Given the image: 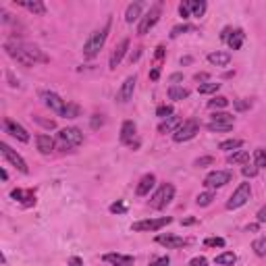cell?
Returning <instances> with one entry per match:
<instances>
[{
	"mask_svg": "<svg viewBox=\"0 0 266 266\" xmlns=\"http://www.w3.org/2000/svg\"><path fill=\"white\" fill-rule=\"evenodd\" d=\"M4 50L13 60H17L23 67H34V65H38V62H42L44 65V62L50 60L36 44H27V42L9 40V42H4Z\"/></svg>",
	"mask_w": 266,
	"mask_h": 266,
	"instance_id": "cell-1",
	"label": "cell"
},
{
	"mask_svg": "<svg viewBox=\"0 0 266 266\" xmlns=\"http://www.w3.org/2000/svg\"><path fill=\"white\" fill-rule=\"evenodd\" d=\"M111 17L106 19V23L100 29H96V31H92V36L88 38V42L83 44V58H88V60H92V58H96L98 54H100V50L104 48V44H106V38H108V31H111Z\"/></svg>",
	"mask_w": 266,
	"mask_h": 266,
	"instance_id": "cell-2",
	"label": "cell"
},
{
	"mask_svg": "<svg viewBox=\"0 0 266 266\" xmlns=\"http://www.w3.org/2000/svg\"><path fill=\"white\" fill-rule=\"evenodd\" d=\"M40 100L44 102V106H48L54 114L58 116H65L67 119V111H69V102L62 100L57 92H50V90H42L40 92Z\"/></svg>",
	"mask_w": 266,
	"mask_h": 266,
	"instance_id": "cell-3",
	"label": "cell"
},
{
	"mask_svg": "<svg viewBox=\"0 0 266 266\" xmlns=\"http://www.w3.org/2000/svg\"><path fill=\"white\" fill-rule=\"evenodd\" d=\"M57 142H58L60 150H71V148H77L83 144V133L77 127H65L58 131Z\"/></svg>",
	"mask_w": 266,
	"mask_h": 266,
	"instance_id": "cell-4",
	"label": "cell"
},
{
	"mask_svg": "<svg viewBox=\"0 0 266 266\" xmlns=\"http://www.w3.org/2000/svg\"><path fill=\"white\" fill-rule=\"evenodd\" d=\"M173 198H175V185L173 183H162L150 198V206L154 210H162L173 202Z\"/></svg>",
	"mask_w": 266,
	"mask_h": 266,
	"instance_id": "cell-5",
	"label": "cell"
},
{
	"mask_svg": "<svg viewBox=\"0 0 266 266\" xmlns=\"http://www.w3.org/2000/svg\"><path fill=\"white\" fill-rule=\"evenodd\" d=\"M173 223L171 216H160V218H146V221H137L131 225V231L135 233H150V231H160L162 227Z\"/></svg>",
	"mask_w": 266,
	"mask_h": 266,
	"instance_id": "cell-6",
	"label": "cell"
},
{
	"mask_svg": "<svg viewBox=\"0 0 266 266\" xmlns=\"http://www.w3.org/2000/svg\"><path fill=\"white\" fill-rule=\"evenodd\" d=\"M160 13H162V4H160V2L152 4L150 9H148V13L144 15L142 19H139L137 34H139V36H146L148 31H150V29L156 25V23H158V19H160Z\"/></svg>",
	"mask_w": 266,
	"mask_h": 266,
	"instance_id": "cell-7",
	"label": "cell"
},
{
	"mask_svg": "<svg viewBox=\"0 0 266 266\" xmlns=\"http://www.w3.org/2000/svg\"><path fill=\"white\" fill-rule=\"evenodd\" d=\"M200 131V123L195 121V119H187V121H183L179 127L175 129V133H173V139L177 144H183V142H190V139H193L195 137V133Z\"/></svg>",
	"mask_w": 266,
	"mask_h": 266,
	"instance_id": "cell-8",
	"label": "cell"
},
{
	"mask_svg": "<svg viewBox=\"0 0 266 266\" xmlns=\"http://www.w3.org/2000/svg\"><path fill=\"white\" fill-rule=\"evenodd\" d=\"M249 195H252V187H249V183H239V187L233 191L229 202H227V210H237L241 206H246Z\"/></svg>",
	"mask_w": 266,
	"mask_h": 266,
	"instance_id": "cell-9",
	"label": "cell"
},
{
	"mask_svg": "<svg viewBox=\"0 0 266 266\" xmlns=\"http://www.w3.org/2000/svg\"><path fill=\"white\" fill-rule=\"evenodd\" d=\"M233 179V173L231 171H212V173H208L206 179H204V187L206 190H218V187H223L227 183H231Z\"/></svg>",
	"mask_w": 266,
	"mask_h": 266,
	"instance_id": "cell-10",
	"label": "cell"
},
{
	"mask_svg": "<svg viewBox=\"0 0 266 266\" xmlns=\"http://www.w3.org/2000/svg\"><path fill=\"white\" fill-rule=\"evenodd\" d=\"M0 152H2L4 160H6V162H11L13 167L19 171V173H23V175H27V173H29V169H27V162L23 160L21 156H19L17 152H15V150H13V148H11L9 144H4V142L0 144Z\"/></svg>",
	"mask_w": 266,
	"mask_h": 266,
	"instance_id": "cell-11",
	"label": "cell"
},
{
	"mask_svg": "<svg viewBox=\"0 0 266 266\" xmlns=\"http://www.w3.org/2000/svg\"><path fill=\"white\" fill-rule=\"evenodd\" d=\"M135 83H137V77H135V75H129L127 79L123 81V85L119 88V92H116V102L127 104L129 100L133 98V92H135Z\"/></svg>",
	"mask_w": 266,
	"mask_h": 266,
	"instance_id": "cell-12",
	"label": "cell"
},
{
	"mask_svg": "<svg viewBox=\"0 0 266 266\" xmlns=\"http://www.w3.org/2000/svg\"><path fill=\"white\" fill-rule=\"evenodd\" d=\"M127 50H129V40H127V38H123V40L114 46V50H113V54H111V60H108V67H111V69L119 67L121 60H123V57L127 54Z\"/></svg>",
	"mask_w": 266,
	"mask_h": 266,
	"instance_id": "cell-13",
	"label": "cell"
},
{
	"mask_svg": "<svg viewBox=\"0 0 266 266\" xmlns=\"http://www.w3.org/2000/svg\"><path fill=\"white\" fill-rule=\"evenodd\" d=\"M4 131L9 133V135L17 137L19 142H29V133L25 131V127H21V125L15 123L13 119H4Z\"/></svg>",
	"mask_w": 266,
	"mask_h": 266,
	"instance_id": "cell-14",
	"label": "cell"
},
{
	"mask_svg": "<svg viewBox=\"0 0 266 266\" xmlns=\"http://www.w3.org/2000/svg\"><path fill=\"white\" fill-rule=\"evenodd\" d=\"M11 198L13 200H17L21 206H25V208H29V206H34L36 204V191L34 190H13L11 191Z\"/></svg>",
	"mask_w": 266,
	"mask_h": 266,
	"instance_id": "cell-15",
	"label": "cell"
},
{
	"mask_svg": "<svg viewBox=\"0 0 266 266\" xmlns=\"http://www.w3.org/2000/svg\"><path fill=\"white\" fill-rule=\"evenodd\" d=\"M160 246H164L167 249H179V247H185L187 246V239L179 237V235H158L156 237Z\"/></svg>",
	"mask_w": 266,
	"mask_h": 266,
	"instance_id": "cell-16",
	"label": "cell"
},
{
	"mask_svg": "<svg viewBox=\"0 0 266 266\" xmlns=\"http://www.w3.org/2000/svg\"><path fill=\"white\" fill-rule=\"evenodd\" d=\"M102 260L113 264V266H133V256H127V254H104Z\"/></svg>",
	"mask_w": 266,
	"mask_h": 266,
	"instance_id": "cell-17",
	"label": "cell"
},
{
	"mask_svg": "<svg viewBox=\"0 0 266 266\" xmlns=\"http://www.w3.org/2000/svg\"><path fill=\"white\" fill-rule=\"evenodd\" d=\"M154 185H156V177H154L152 173H148V175H144L142 179H139V183H137V187H135V193H137V195H148Z\"/></svg>",
	"mask_w": 266,
	"mask_h": 266,
	"instance_id": "cell-18",
	"label": "cell"
},
{
	"mask_svg": "<svg viewBox=\"0 0 266 266\" xmlns=\"http://www.w3.org/2000/svg\"><path fill=\"white\" fill-rule=\"evenodd\" d=\"M142 11H144V2H131L127 6V11H125V21L127 23H133V21H137V19H142Z\"/></svg>",
	"mask_w": 266,
	"mask_h": 266,
	"instance_id": "cell-19",
	"label": "cell"
},
{
	"mask_svg": "<svg viewBox=\"0 0 266 266\" xmlns=\"http://www.w3.org/2000/svg\"><path fill=\"white\" fill-rule=\"evenodd\" d=\"M135 123L133 121H125L121 125V144H133V137H135Z\"/></svg>",
	"mask_w": 266,
	"mask_h": 266,
	"instance_id": "cell-20",
	"label": "cell"
},
{
	"mask_svg": "<svg viewBox=\"0 0 266 266\" xmlns=\"http://www.w3.org/2000/svg\"><path fill=\"white\" fill-rule=\"evenodd\" d=\"M181 123H183V121L179 119L177 114H171L169 119H162V123L158 125V131H160V133H175V129H177Z\"/></svg>",
	"mask_w": 266,
	"mask_h": 266,
	"instance_id": "cell-21",
	"label": "cell"
},
{
	"mask_svg": "<svg viewBox=\"0 0 266 266\" xmlns=\"http://www.w3.org/2000/svg\"><path fill=\"white\" fill-rule=\"evenodd\" d=\"M208 62H210V65H216V67H227L231 62V54L229 52H221V50L210 52L208 54Z\"/></svg>",
	"mask_w": 266,
	"mask_h": 266,
	"instance_id": "cell-22",
	"label": "cell"
},
{
	"mask_svg": "<svg viewBox=\"0 0 266 266\" xmlns=\"http://www.w3.org/2000/svg\"><path fill=\"white\" fill-rule=\"evenodd\" d=\"M36 144H38V150H40V154H50L54 150V139L50 135H38L36 137Z\"/></svg>",
	"mask_w": 266,
	"mask_h": 266,
	"instance_id": "cell-23",
	"label": "cell"
},
{
	"mask_svg": "<svg viewBox=\"0 0 266 266\" xmlns=\"http://www.w3.org/2000/svg\"><path fill=\"white\" fill-rule=\"evenodd\" d=\"M244 40H246L244 31H241V29H233L231 36H229V40H227V44H229L231 50H239L241 46H244Z\"/></svg>",
	"mask_w": 266,
	"mask_h": 266,
	"instance_id": "cell-24",
	"label": "cell"
},
{
	"mask_svg": "<svg viewBox=\"0 0 266 266\" xmlns=\"http://www.w3.org/2000/svg\"><path fill=\"white\" fill-rule=\"evenodd\" d=\"M190 4V11H191V17H204V13L208 9V4L204 0H187Z\"/></svg>",
	"mask_w": 266,
	"mask_h": 266,
	"instance_id": "cell-25",
	"label": "cell"
},
{
	"mask_svg": "<svg viewBox=\"0 0 266 266\" xmlns=\"http://www.w3.org/2000/svg\"><path fill=\"white\" fill-rule=\"evenodd\" d=\"M19 6L27 9L29 13H34V15H46V4L42 2V0H34V2H19Z\"/></svg>",
	"mask_w": 266,
	"mask_h": 266,
	"instance_id": "cell-26",
	"label": "cell"
},
{
	"mask_svg": "<svg viewBox=\"0 0 266 266\" xmlns=\"http://www.w3.org/2000/svg\"><path fill=\"white\" fill-rule=\"evenodd\" d=\"M187 96H190V90L181 88V85H171V88H169V98L175 100V102H179V100H185Z\"/></svg>",
	"mask_w": 266,
	"mask_h": 266,
	"instance_id": "cell-27",
	"label": "cell"
},
{
	"mask_svg": "<svg viewBox=\"0 0 266 266\" xmlns=\"http://www.w3.org/2000/svg\"><path fill=\"white\" fill-rule=\"evenodd\" d=\"M233 123H235V121H210L208 123V129L210 131H216V133H225V131H231L233 129Z\"/></svg>",
	"mask_w": 266,
	"mask_h": 266,
	"instance_id": "cell-28",
	"label": "cell"
},
{
	"mask_svg": "<svg viewBox=\"0 0 266 266\" xmlns=\"http://www.w3.org/2000/svg\"><path fill=\"white\" fill-rule=\"evenodd\" d=\"M247 158H249V154L246 150H235L233 154L227 156V162L229 164H244V162H247Z\"/></svg>",
	"mask_w": 266,
	"mask_h": 266,
	"instance_id": "cell-29",
	"label": "cell"
},
{
	"mask_svg": "<svg viewBox=\"0 0 266 266\" xmlns=\"http://www.w3.org/2000/svg\"><path fill=\"white\" fill-rule=\"evenodd\" d=\"M235 262H237V256L233 252H223V254L216 256V264L218 266H233Z\"/></svg>",
	"mask_w": 266,
	"mask_h": 266,
	"instance_id": "cell-30",
	"label": "cell"
},
{
	"mask_svg": "<svg viewBox=\"0 0 266 266\" xmlns=\"http://www.w3.org/2000/svg\"><path fill=\"white\" fill-rule=\"evenodd\" d=\"M212 200H214V191H204V193H198V198H195V204L202 206V208H206L212 204Z\"/></svg>",
	"mask_w": 266,
	"mask_h": 266,
	"instance_id": "cell-31",
	"label": "cell"
},
{
	"mask_svg": "<svg viewBox=\"0 0 266 266\" xmlns=\"http://www.w3.org/2000/svg\"><path fill=\"white\" fill-rule=\"evenodd\" d=\"M254 164L258 169L266 167V148H256L254 150Z\"/></svg>",
	"mask_w": 266,
	"mask_h": 266,
	"instance_id": "cell-32",
	"label": "cell"
},
{
	"mask_svg": "<svg viewBox=\"0 0 266 266\" xmlns=\"http://www.w3.org/2000/svg\"><path fill=\"white\" fill-rule=\"evenodd\" d=\"M252 249H254V254H256V256L264 258V256H266V237H258V239H254Z\"/></svg>",
	"mask_w": 266,
	"mask_h": 266,
	"instance_id": "cell-33",
	"label": "cell"
},
{
	"mask_svg": "<svg viewBox=\"0 0 266 266\" xmlns=\"http://www.w3.org/2000/svg\"><path fill=\"white\" fill-rule=\"evenodd\" d=\"M221 90V83H214V81H206V83H200L198 85V92L200 94H216Z\"/></svg>",
	"mask_w": 266,
	"mask_h": 266,
	"instance_id": "cell-34",
	"label": "cell"
},
{
	"mask_svg": "<svg viewBox=\"0 0 266 266\" xmlns=\"http://www.w3.org/2000/svg\"><path fill=\"white\" fill-rule=\"evenodd\" d=\"M241 146H244L241 139H225V142H221V146H218V148H221V150H227V152H229V150L235 152V150H239Z\"/></svg>",
	"mask_w": 266,
	"mask_h": 266,
	"instance_id": "cell-35",
	"label": "cell"
},
{
	"mask_svg": "<svg viewBox=\"0 0 266 266\" xmlns=\"http://www.w3.org/2000/svg\"><path fill=\"white\" fill-rule=\"evenodd\" d=\"M227 106H229V100H227L225 96H214L208 102V108H212V111H214V108H216V111H218V108H227Z\"/></svg>",
	"mask_w": 266,
	"mask_h": 266,
	"instance_id": "cell-36",
	"label": "cell"
},
{
	"mask_svg": "<svg viewBox=\"0 0 266 266\" xmlns=\"http://www.w3.org/2000/svg\"><path fill=\"white\" fill-rule=\"evenodd\" d=\"M156 114H158L160 119H169V116L173 114V106H169V104H160L158 108H156Z\"/></svg>",
	"mask_w": 266,
	"mask_h": 266,
	"instance_id": "cell-37",
	"label": "cell"
},
{
	"mask_svg": "<svg viewBox=\"0 0 266 266\" xmlns=\"http://www.w3.org/2000/svg\"><path fill=\"white\" fill-rule=\"evenodd\" d=\"M204 246L206 247H225V239L223 237H208V239H204Z\"/></svg>",
	"mask_w": 266,
	"mask_h": 266,
	"instance_id": "cell-38",
	"label": "cell"
},
{
	"mask_svg": "<svg viewBox=\"0 0 266 266\" xmlns=\"http://www.w3.org/2000/svg\"><path fill=\"white\" fill-rule=\"evenodd\" d=\"M185 31H193V27L191 25H185V23H183V25H177V27L171 29V38H179L181 34H185Z\"/></svg>",
	"mask_w": 266,
	"mask_h": 266,
	"instance_id": "cell-39",
	"label": "cell"
},
{
	"mask_svg": "<svg viewBox=\"0 0 266 266\" xmlns=\"http://www.w3.org/2000/svg\"><path fill=\"white\" fill-rule=\"evenodd\" d=\"M241 173H244V177L252 179V177H256V175H258V167H256V164H252V167H249V164H246V167L241 169Z\"/></svg>",
	"mask_w": 266,
	"mask_h": 266,
	"instance_id": "cell-40",
	"label": "cell"
},
{
	"mask_svg": "<svg viewBox=\"0 0 266 266\" xmlns=\"http://www.w3.org/2000/svg\"><path fill=\"white\" fill-rule=\"evenodd\" d=\"M179 15H181V19H190V17H191V11H190V4H187V0L179 4Z\"/></svg>",
	"mask_w": 266,
	"mask_h": 266,
	"instance_id": "cell-41",
	"label": "cell"
},
{
	"mask_svg": "<svg viewBox=\"0 0 266 266\" xmlns=\"http://www.w3.org/2000/svg\"><path fill=\"white\" fill-rule=\"evenodd\" d=\"M233 106H235V111L244 113V111H249V108H252V102H249V100H237Z\"/></svg>",
	"mask_w": 266,
	"mask_h": 266,
	"instance_id": "cell-42",
	"label": "cell"
},
{
	"mask_svg": "<svg viewBox=\"0 0 266 266\" xmlns=\"http://www.w3.org/2000/svg\"><path fill=\"white\" fill-rule=\"evenodd\" d=\"M214 162V158H212V156H202V158H198V160H195L193 164H195V167H208V164H212Z\"/></svg>",
	"mask_w": 266,
	"mask_h": 266,
	"instance_id": "cell-43",
	"label": "cell"
},
{
	"mask_svg": "<svg viewBox=\"0 0 266 266\" xmlns=\"http://www.w3.org/2000/svg\"><path fill=\"white\" fill-rule=\"evenodd\" d=\"M125 210H127V206H125L123 202H114V204H111V212L113 214H123Z\"/></svg>",
	"mask_w": 266,
	"mask_h": 266,
	"instance_id": "cell-44",
	"label": "cell"
},
{
	"mask_svg": "<svg viewBox=\"0 0 266 266\" xmlns=\"http://www.w3.org/2000/svg\"><path fill=\"white\" fill-rule=\"evenodd\" d=\"M210 121H233V114H229V113H214Z\"/></svg>",
	"mask_w": 266,
	"mask_h": 266,
	"instance_id": "cell-45",
	"label": "cell"
},
{
	"mask_svg": "<svg viewBox=\"0 0 266 266\" xmlns=\"http://www.w3.org/2000/svg\"><path fill=\"white\" fill-rule=\"evenodd\" d=\"M190 266H208V260L204 256H195V258L190 260Z\"/></svg>",
	"mask_w": 266,
	"mask_h": 266,
	"instance_id": "cell-46",
	"label": "cell"
},
{
	"mask_svg": "<svg viewBox=\"0 0 266 266\" xmlns=\"http://www.w3.org/2000/svg\"><path fill=\"white\" fill-rule=\"evenodd\" d=\"M171 264V258L169 256H162V258H158V260H154L150 266H169Z\"/></svg>",
	"mask_w": 266,
	"mask_h": 266,
	"instance_id": "cell-47",
	"label": "cell"
},
{
	"mask_svg": "<svg viewBox=\"0 0 266 266\" xmlns=\"http://www.w3.org/2000/svg\"><path fill=\"white\" fill-rule=\"evenodd\" d=\"M256 221H258V225H262V223H266V206H264V208H260V210H258V214H256Z\"/></svg>",
	"mask_w": 266,
	"mask_h": 266,
	"instance_id": "cell-48",
	"label": "cell"
},
{
	"mask_svg": "<svg viewBox=\"0 0 266 266\" xmlns=\"http://www.w3.org/2000/svg\"><path fill=\"white\" fill-rule=\"evenodd\" d=\"M36 121L40 123V125H44L46 129H54V127H57V123H54V121H44V119H40V116H36Z\"/></svg>",
	"mask_w": 266,
	"mask_h": 266,
	"instance_id": "cell-49",
	"label": "cell"
},
{
	"mask_svg": "<svg viewBox=\"0 0 266 266\" xmlns=\"http://www.w3.org/2000/svg\"><path fill=\"white\" fill-rule=\"evenodd\" d=\"M231 31H233L231 27H225V29H223V34H221V40H223V42H227V40H229V36H231Z\"/></svg>",
	"mask_w": 266,
	"mask_h": 266,
	"instance_id": "cell-50",
	"label": "cell"
},
{
	"mask_svg": "<svg viewBox=\"0 0 266 266\" xmlns=\"http://www.w3.org/2000/svg\"><path fill=\"white\" fill-rule=\"evenodd\" d=\"M100 125H102V119H100V116L96 114V116H94V119H92V127H94V129H98Z\"/></svg>",
	"mask_w": 266,
	"mask_h": 266,
	"instance_id": "cell-51",
	"label": "cell"
},
{
	"mask_svg": "<svg viewBox=\"0 0 266 266\" xmlns=\"http://www.w3.org/2000/svg\"><path fill=\"white\" fill-rule=\"evenodd\" d=\"M83 262H81V258H77V256H73L71 260H69V266H81Z\"/></svg>",
	"mask_w": 266,
	"mask_h": 266,
	"instance_id": "cell-52",
	"label": "cell"
},
{
	"mask_svg": "<svg viewBox=\"0 0 266 266\" xmlns=\"http://www.w3.org/2000/svg\"><path fill=\"white\" fill-rule=\"evenodd\" d=\"M158 77H160V69L158 67H156V69H152V71H150V79H158Z\"/></svg>",
	"mask_w": 266,
	"mask_h": 266,
	"instance_id": "cell-53",
	"label": "cell"
},
{
	"mask_svg": "<svg viewBox=\"0 0 266 266\" xmlns=\"http://www.w3.org/2000/svg\"><path fill=\"white\" fill-rule=\"evenodd\" d=\"M193 79H195V81H208V73H198V75L193 77Z\"/></svg>",
	"mask_w": 266,
	"mask_h": 266,
	"instance_id": "cell-54",
	"label": "cell"
},
{
	"mask_svg": "<svg viewBox=\"0 0 266 266\" xmlns=\"http://www.w3.org/2000/svg\"><path fill=\"white\" fill-rule=\"evenodd\" d=\"M181 79H183L181 73H173V75H171V81H173V83H175V81H181Z\"/></svg>",
	"mask_w": 266,
	"mask_h": 266,
	"instance_id": "cell-55",
	"label": "cell"
},
{
	"mask_svg": "<svg viewBox=\"0 0 266 266\" xmlns=\"http://www.w3.org/2000/svg\"><path fill=\"white\" fill-rule=\"evenodd\" d=\"M162 57H164V48H162V46H158V48H156V58L160 60Z\"/></svg>",
	"mask_w": 266,
	"mask_h": 266,
	"instance_id": "cell-56",
	"label": "cell"
},
{
	"mask_svg": "<svg viewBox=\"0 0 266 266\" xmlns=\"http://www.w3.org/2000/svg\"><path fill=\"white\" fill-rule=\"evenodd\" d=\"M0 175H2V181H6V179H9V173H6V171L2 169V171H0Z\"/></svg>",
	"mask_w": 266,
	"mask_h": 266,
	"instance_id": "cell-57",
	"label": "cell"
},
{
	"mask_svg": "<svg viewBox=\"0 0 266 266\" xmlns=\"http://www.w3.org/2000/svg\"><path fill=\"white\" fill-rule=\"evenodd\" d=\"M195 223V218H185V221H183V225H193Z\"/></svg>",
	"mask_w": 266,
	"mask_h": 266,
	"instance_id": "cell-58",
	"label": "cell"
}]
</instances>
